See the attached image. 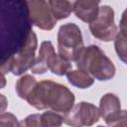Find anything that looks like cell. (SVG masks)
<instances>
[{"label": "cell", "mask_w": 127, "mask_h": 127, "mask_svg": "<svg viewBox=\"0 0 127 127\" xmlns=\"http://www.w3.org/2000/svg\"><path fill=\"white\" fill-rule=\"evenodd\" d=\"M32 24L42 30H52L57 20L54 18L46 0H26Z\"/></svg>", "instance_id": "cell-9"}, {"label": "cell", "mask_w": 127, "mask_h": 127, "mask_svg": "<svg viewBox=\"0 0 127 127\" xmlns=\"http://www.w3.org/2000/svg\"><path fill=\"white\" fill-rule=\"evenodd\" d=\"M26 100L36 109L50 108L65 114L74 104V95L63 84L52 80H42L37 82Z\"/></svg>", "instance_id": "cell-1"}, {"label": "cell", "mask_w": 127, "mask_h": 127, "mask_svg": "<svg viewBox=\"0 0 127 127\" xmlns=\"http://www.w3.org/2000/svg\"><path fill=\"white\" fill-rule=\"evenodd\" d=\"M38 41L36 34L31 31L28 35V38L26 40L25 46L21 49V51L11 57L7 63L2 64L0 65V70L3 73L11 71L15 75H21L26 70L32 67L34 62H35V52L37 49Z\"/></svg>", "instance_id": "cell-5"}, {"label": "cell", "mask_w": 127, "mask_h": 127, "mask_svg": "<svg viewBox=\"0 0 127 127\" xmlns=\"http://www.w3.org/2000/svg\"><path fill=\"white\" fill-rule=\"evenodd\" d=\"M5 85H6V79H5L4 73L0 70V89L5 87Z\"/></svg>", "instance_id": "cell-18"}, {"label": "cell", "mask_w": 127, "mask_h": 127, "mask_svg": "<svg viewBox=\"0 0 127 127\" xmlns=\"http://www.w3.org/2000/svg\"><path fill=\"white\" fill-rule=\"evenodd\" d=\"M100 116L109 126H126L127 113L121 109L119 98L113 93H106L100 99Z\"/></svg>", "instance_id": "cell-8"}, {"label": "cell", "mask_w": 127, "mask_h": 127, "mask_svg": "<svg viewBox=\"0 0 127 127\" xmlns=\"http://www.w3.org/2000/svg\"><path fill=\"white\" fill-rule=\"evenodd\" d=\"M100 1L101 0H76L73 12L81 21L91 23L97 17Z\"/></svg>", "instance_id": "cell-11"}, {"label": "cell", "mask_w": 127, "mask_h": 127, "mask_svg": "<svg viewBox=\"0 0 127 127\" xmlns=\"http://www.w3.org/2000/svg\"><path fill=\"white\" fill-rule=\"evenodd\" d=\"M71 69L69 62L63 59L60 55H57L51 42L45 41L41 44L38 58L35 60L31 70L34 73L41 74L47 70H51L57 75H64Z\"/></svg>", "instance_id": "cell-3"}, {"label": "cell", "mask_w": 127, "mask_h": 127, "mask_svg": "<svg viewBox=\"0 0 127 127\" xmlns=\"http://www.w3.org/2000/svg\"><path fill=\"white\" fill-rule=\"evenodd\" d=\"M89 30L92 36L102 42L114 40L117 34V26L114 22V11L110 6L99 7L97 17L89 23Z\"/></svg>", "instance_id": "cell-6"}, {"label": "cell", "mask_w": 127, "mask_h": 127, "mask_svg": "<svg viewBox=\"0 0 127 127\" xmlns=\"http://www.w3.org/2000/svg\"><path fill=\"white\" fill-rule=\"evenodd\" d=\"M115 50L116 53L119 57V59L123 62L126 63V25H125V13L122 16L121 22H120V27H119V32H117L115 36Z\"/></svg>", "instance_id": "cell-14"}, {"label": "cell", "mask_w": 127, "mask_h": 127, "mask_svg": "<svg viewBox=\"0 0 127 127\" xmlns=\"http://www.w3.org/2000/svg\"><path fill=\"white\" fill-rule=\"evenodd\" d=\"M66 76H67L69 83H71L72 85L78 88H82V89L91 86L94 81L93 77L90 74H88L87 72L81 69H77V70L69 69L66 72Z\"/></svg>", "instance_id": "cell-13"}, {"label": "cell", "mask_w": 127, "mask_h": 127, "mask_svg": "<svg viewBox=\"0 0 127 127\" xmlns=\"http://www.w3.org/2000/svg\"><path fill=\"white\" fill-rule=\"evenodd\" d=\"M76 66L98 80L111 79L116 71L115 65L103 51L95 45L83 48L78 56Z\"/></svg>", "instance_id": "cell-2"}, {"label": "cell", "mask_w": 127, "mask_h": 127, "mask_svg": "<svg viewBox=\"0 0 127 127\" xmlns=\"http://www.w3.org/2000/svg\"><path fill=\"white\" fill-rule=\"evenodd\" d=\"M37 84V80L30 74H25L20 77L16 83V91L19 97L26 100L27 96L31 93L35 85Z\"/></svg>", "instance_id": "cell-15"}, {"label": "cell", "mask_w": 127, "mask_h": 127, "mask_svg": "<svg viewBox=\"0 0 127 127\" xmlns=\"http://www.w3.org/2000/svg\"><path fill=\"white\" fill-rule=\"evenodd\" d=\"M76 0H48L51 12L56 20L67 18L73 12Z\"/></svg>", "instance_id": "cell-12"}, {"label": "cell", "mask_w": 127, "mask_h": 127, "mask_svg": "<svg viewBox=\"0 0 127 127\" xmlns=\"http://www.w3.org/2000/svg\"><path fill=\"white\" fill-rule=\"evenodd\" d=\"M80 29L73 23L63 25L58 33L59 55L67 62H75L83 50Z\"/></svg>", "instance_id": "cell-4"}, {"label": "cell", "mask_w": 127, "mask_h": 127, "mask_svg": "<svg viewBox=\"0 0 127 127\" xmlns=\"http://www.w3.org/2000/svg\"><path fill=\"white\" fill-rule=\"evenodd\" d=\"M64 122V116L56 111H46L43 114H32L23 120L21 126H61Z\"/></svg>", "instance_id": "cell-10"}, {"label": "cell", "mask_w": 127, "mask_h": 127, "mask_svg": "<svg viewBox=\"0 0 127 127\" xmlns=\"http://www.w3.org/2000/svg\"><path fill=\"white\" fill-rule=\"evenodd\" d=\"M99 109L89 102H79L73 106L64 116V122L67 125L80 127L90 126L99 120Z\"/></svg>", "instance_id": "cell-7"}, {"label": "cell", "mask_w": 127, "mask_h": 127, "mask_svg": "<svg viewBox=\"0 0 127 127\" xmlns=\"http://www.w3.org/2000/svg\"><path fill=\"white\" fill-rule=\"evenodd\" d=\"M7 105H8V102H7L6 97L3 94H0V113L6 110Z\"/></svg>", "instance_id": "cell-17"}, {"label": "cell", "mask_w": 127, "mask_h": 127, "mask_svg": "<svg viewBox=\"0 0 127 127\" xmlns=\"http://www.w3.org/2000/svg\"><path fill=\"white\" fill-rule=\"evenodd\" d=\"M16 116L11 113H2L0 114V126H19Z\"/></svg>", "instance_id": "cell-16"}]
</instances>
